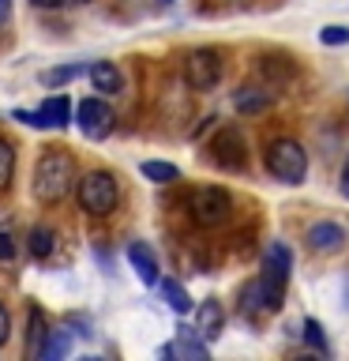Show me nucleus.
I'll list each match as a JSON object with an SVG mask.
<instances>
[{
	"instance_id": "nucleus-1",
	"label": "nucleus",
	"mask_w": 349,
	"mask_h": 361,
	"mask_svg": "<svg viewBox=\"0 0 349 361\" xmlns=\"http://www.w3.org/2000/svg\"><path fill=\"white\" fill-rule=\"evenodd\" d=\"M72 177H75L72 154L61 151V147H49L38 158V166H34V200L45 203V207L61 203L68 196V188H72Z\"/></svg>"
},
{
	"instance_id": "nucleus-2",
	"label": "nucleus",
	"mask_w": 349,
	"mask_h": 361,
	"mask_svg": "<svg viewBox=\"0 0 349 361\" xmlns=\"http://www.w3.org/2000/svg\"><path fill=\"white\" fill-rule=\"evenodd\" d=\"M75 200H79V207H83V214H90V219H109L120 203L117 177H113L109 169H90V173L79 180Z\"/></svg>"
},
{
	"instance_id": "nucleus-3",
	"label": "nucleus",
	"mask_w": 349,
	"mask_h": 361,
	"mask_svg": "<svg viewBox=\"0 0 349 361\" xmlns=\"http://www.w3.org/2000/svg\"><path fill=\"white\" fill-rule=\"evenodd\" d=\"M267 169L278 180H286V185H300L304 173H308V151L297 140L281 135V140H274L267 147Z\"/></svg>"
},
{
	"instance_id": "nucleus-4",
	"label": "nucleus",
	"mask_w": 349,
	"mask_h": 361,
	"mask_svg": "<svg viewBox=\"0 0 349 361\" xmlns=\"http://www.w3.org/2000/svg\"><path fill=\"white\" fill-rule=\"evenodd\" d=\"M229 214H233V196L218 185H207V188H199L196 196H191V219H196V226H203V230L225 226Z\"/></svg>"
},
{
	"instance_id": "nucleus-5",
	"label": "nucleus",
	"mask_w": 349,
	"mask_h": 361,
	"mask_svg": "<svg viewBox=\"0 0 349 361\" xmlns=\"http://www.w3.org/2000/svg\"><path fill=\"white\" fill-rule=\"evenodd\" d=\"M289 271H293V252L281 241H274L263 252V267H259V282L267 286L270 301L281 305V293H286V282H289Z\"/></svg>"
},
{
	"instance_id": "nucleus-6",
	"label": "nucleus",
	"mask_w": 349,
	"mask_h": 361,
	"mask_svg": "<svg viewBox=\"0 0 349 361\" xmlns=\"http://www.w3.org/2000/svg\"><path fill=\"white\" fill-rule=\"evenodd\" d=\"M210 162L225 169V173H241V169L248 166V143L241 128H218L210 140Z\"/></svg>"
},
{
	"instance_id": "nucleus-7",
	"label": "nucleus",
	"mask_w": 349,
	"mask_h": 361,
	"mask_svg": "<svg viewBox=\"0 0 349 361\" xmlns=\"http://www.w3.org/2000/svg\"><path fill=\"white\" fill-rule=\"evenodd\" d=\"M184 79L191 90H214L222 79V56L218 49H207V45H199V49H191L184 56Z\"/></svg>"
},
{
	"instance_id": "nucleus-8",
	"label": "nucleus",
	"mask_w": 349,
	"mask_h": 361,
	"mask_svg": "<svg viewBox=\"0 0 349 361\" xmlns=\"http://www.w3.org/2000/svg\"><path fill=\"white\" fill-rule=\"evenodd\" d=\"M75 124L87 140H106L113 132V109L106 106L101 98H83L75 109Z\"/></svg>"
},
{
	"instance_id": "nucleus-9",
	"label": "nucleus",
	"mask_w": 349,
	"mask_h": 361,
	"mask_svg": "<svg viewBox=\"0 0 349 361\" xmlns=\"http://www.w3.org/2000/svg\"><path fill=\"white\" fill-rule=\"evenodd\" d=\"M345 245V230L338 222H315L308 226V248L315 252H338Z\"/></svg>"
},
{
	"instance_id": "nucleus-10",
	"label": "nucleus",
	"mask_w": 349,
	"mask_h": 361,
	"mask_svg": "<svg viewBox=\"0 0 349 361\" xmlns=\"http://www.w3.org/2000/svg\"><path fill=\"white\" fill-rule=\"evenodd\" d=\"M222 327H225V309H222V305L214 298L199 301V309H196V331H199V338H218Z\"/></svg>"
},
{
	"instance_id": "nucleus-11",
	"label": "nucleus",
	"mask_w": 349,
	"mask_h": 361,
	"mask_svg": "<svg viewBox=\"0 0 349 361\" xmlns=\"http://www.w3.org/2000/svg\"><path fill=\"white\" fill-rule=\"evenodd\" d=\"M241 312L244 316H267V312H278V305L270 301V293H267V286L259 282V275L244 286V293H241Z\"/></svg>"
},
{
	"instance_id": "nucleus-12",
	"label": "nucleus",
	"mask_w": 349,
	"mask_h": 361,
	"mask_svg": "<svg viewBox=\"0 0 349 361\" xmlns=\"http://www.w3.org/2000/svg\"><path fill=\"white\" fill-rule=\"evenodd\" d=\"M128 264L135 267V275H139L146 286H154V282H158V256L151 252V245H146V241H128Z\"/></svg>"
},
{
	"instance_id": "nucleus-13",
	"label": "nucleus",
	"mask_w": 349,
	"mask_h": 361,
	"mask_svg": "<svg viewBox=\"0 0 349 361\" xmlns=\"http://www.w3.org/2000/svg\"><path fill=\"white\" fill-rule=\"evenodd\" d=\"M38 117H42V128H68V121H72V102L64 94L45 98L38 106Z\"/></svg>"
},
{
	"instance_id": "nucleus-14",
	"label": "nucleus",
	"mask_w": 349,
	"mask_h": 361,
	"mask_svg": "<svg viewBox=\"0 0 349 361\" xmlns=\"http://www.w3.org/2000/svg\"><path fill=\"white\" fill-rule=\"evenodd\" d=\"M270 102H274V94H270V90L241 87V90H236V98H233V106H236V113H248V117H255V113L270 109Z\"/></svg>"
},
{
	"instance_id": "nucleus-15",
	"label": "nucleus",
	"mask_w": 349,
	"mask_h": 361,
	"mask_svg": "<svg viewBox=\"0 0 349 361\" xmlns=\"http://www.w3.org/2000/svg\"><path fill=\"white\" fill-rule=\"evenodd\" d=\"M90 83H94V90H101V94H120L124 79H120V72H117V64L98 61L94 68H90Z\"/></svg>"
},
{
	"instance_id": "nucleus-16",
	"label": "nucleus",
	"mask_w": 349,
	"mask_h": 361,
	"mask_svg": "<svg viewBox=\"0 0 349 361\" xmlns=\"http://www.w3.org/2000/svg\"><path fill=\"white\" fill-rule=\"evenodd\" d=\"M154 286L162 290V298L169 301V309H173V312H180V316H184V312H191V298H188V290L180 286L177 279H162V275H158V282H154Z\"/></svg>"
},
{
	"instance_id": "nucleus-17",
	"label": "nucleus",
	"mask_w": 349,
	"mask_h": 361,
	"mask_svg": "<svg viewBox=\"0 0 349 361\" xmlns=\"http://www.w3.org/2000/svg\"><path fill=\"white\" fill-rule=\"evenodd\" d=\"M177 354H184V357H207L210 350H207V343H199V338H191L188 331H180L177 335V343H169V346H162V357H177Z\"/></svg>"
},
{
	"instance_id": "nucleus-18",
	"label": "nucleus",
	"mask_w": 349,
	"mask_h": 361,
	"mask_svg": "<svg viewBox=\"0 0 349 361\" xmlns=\"http://www.w3.org/2000/svg\"><path fill=\"white\" fill-rule=\"evenodd\" d=\"M139 173L146 180H154V185H173V180H180V169L173 162H162V158H146L139 166Z\"/></svg>"
},
{
	"instance_id": "nucleus-19",
	"label": "nucleus",
	"mask_w": 349,
	"mask_h": 361,
	"mask_svg": "<svg viewBox=\"0 0 349 361\" xmlns=\"http://www.w3.org/2000/svg\"><path fill=\"white\" fill-rule=\"evenodd\" d=\"M64 354H72V331H68V327H61V331H45V338H42V357L56 361V357H64Z\"/></svg>"
},
{
	"instance_id": "nucleus-20",
	"label": "nucleus",
	"mask_w": 349,
	"mask_h": 361,
	"mask_svg": "<svg viewBox=\"0 0 349 361\" xmlns=\"http://www.w3.org/2000/svg\"><path fill=\"white\" fill-rule=\"evenodd\" d=\"M42 338H45V316L42 309H27V350L34 354V350H42Z\"/></svg>"
},
{
	"instance_id": "nucleus-21",
	"label": "nucleus",
	"mask_w": 349,
	"mask_h": 361,
	"mask_svg": "<svg viewBox=\"0 0 349 361\" xmlns=\"http://www.w3.org/2000/svg\"><path fill=\"white\" fill-rule=\"evenodd\" d=\"M300 335H304V343H308L312 350H315V354H331V343H326V335H323V324L319 320H312V316H308V320H304V327H300Z\"/></svg>"
},
{
	"instance_id": "nucleus-22",
	"label": "nucleus",
	"mask_w": 349,
	"mask_h": 361,
	"mask_svg": "<svg viewBox=\"0 0 349 361\" xmlns=\"http://www.w3.org/2000/svg\"><path fill=\"white\" fill-rule=\"evenodd\" d=\"M53 245H56V233L49 230V226H34V230H30V256L45 259L53 252Z\"/></svg>"
},
{
	"instance_id": "nucleus-23",
	"label": "nucleus",
	"mask_w": 349,
	"mask_h": 361,
	"mask_svg": "<svg viewBox=\"0 0 349 361\" xmlns=\"http://www.w3.org/2000/svg\"><path fill=\"white\" fill-rule=\"evenodd\" d=\"M11 173H15V147L0 135V192L11 185Z\"/></svg>"
},
{
	"instance_id": "nucleus-24",
	"label": "nucleus",
	"mask_w": 349,
	"mask_h": 361,
	"mask_svg": "<svg viewBox=\"0 0 349 361\" xmlns=\"http://www.w3.org/2000/svg\"><path fill=\"white\" fill-rule=\"evenodd\" d=\"M79 75H83V64H64V68H53V72H45L42 83L61 87V83H72V79H79Z\"/></svg>"
},
{
	"instance_id": "nucleus-25",
	"label": "nucleus",
	"mask_w": 349,
	"mask_h": 361,
	"mask_svg": "<svg viewBox=\"0 0 349 361\" xmlns=\"http://www.w3.org/2000/svg\"><path fill=\"white\" fill-rule=\"evenodd\" d=\"M319 42L323 45H345L349 42V27H323L319 30Z\"/></svg>"
},
{
	"instance_id": "nucleus-26",
	"label": "nucleus",
	"mask_w": 349,
	"mask_h": 361,
	"mask_svg": "<svg viewBox=\"0 0 349 361\" xmlns=\"http://www.w3.org/2000/svg\"><path fill=\"white\" fill-rule=\"evenodd\" d=\"M8 335H11V312H8V305L0 301V346L8 343Z\"/></svg>"
},
{
	"instance_id": "nucleus-27",
	"label": "nucleus",
	"mask_w": 349,
	"mask_h": 361,
	"mask_svg": "<svg viewBox=\"0 0 349 361\" xmlns=\"http://www.w3.org/2000/svg\"><path fill=\"white\" fill-rule=\"evenodd\" d=\"M15 256V241H11V233H0V259H11Z\"/></svg>"
},
{
	"instance_id": "nucleus-28",
	"label": "nucleus",
	"mask_w": 349,
	"mask_h": 361,
	"mask_svg": "<svg viewBox=\"0 0 349 361\" xmlns=\"http://www.w3.org/2000/svg\"><path fill=\"white\" fill-rule=\"evenodd\" d=\"M338 188H342V196L349 200V154H345V162H342V180H338Z\"/></svg>"
},
{
	"instance_id": "nucleus-29",
	"label": "nucleus",
	"mask_w": 349,
	"mask_h": 361,
	"mask_svg": "<svg viewBox=\"0 0 349 361\" xmlns=\"http://www.w3.org/2000/svg\"><path fill=\"white\" fill-rule=\"evenodd\" d=\"M30 4H34V8H61L64 0H30Z\"/></svg>"
},
{
	"instance_id": "nucleus-30",
	"label": "nucleus",
	"mask_w": 349,
	"mask_h": 361,
	"mask_svg": "<svg viewBox=\"0 0 349 361\" xmlns=\"http://www.w3.org/2000/svg\"><path fill=\"white\" fill-rule=\"evenodd\" d=\"M8 11H11V0H0V27L8 23Z\"/></svg>"
},
{
	"instance_id": "nucleus-31",
	"label": "nucleus",
	"mask_w": 349,
	"mask_h": 361,
	"mask_svg": "<svg viewBox=\"0 0 349 361\" xmlns=\"http://www.w3.org/2000/svg\"><path fill=\"white\" fill-rule=\"evenodd\" d=\"M342 290H345V309H349V275L342 279Z\"/></svg>"
},
{
	"instance_id": "nucleus-32",
	"label": "nucleus",
	"mask_w": 349,
	"mask_h": 361,
	"mask_svg": "<svg viewBox=\"0 0 349 361\" xmlns=\"http://www.w3.org/2000/svg\"><path fill=\"white\" fill-rule=\"evenodd\" d=\"M162 4H173V0H162Z\"/></svg>"
},
{
	"instance_id": "nucleus-33",
	"label": "nucleus",
	"mask_w": 349,
	"mask_h": 361,
	"mask_svg": "<svg viewBox=\"0 0 349 361\" xmlns=\"http://www.w3.org/2000/svg\"><path fill=\"white\" fill-rule=\"evenodd\" d=\"M79 4H83V0H79Z\"/></svg>"
}]
</instances>
